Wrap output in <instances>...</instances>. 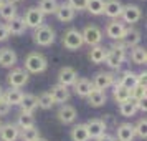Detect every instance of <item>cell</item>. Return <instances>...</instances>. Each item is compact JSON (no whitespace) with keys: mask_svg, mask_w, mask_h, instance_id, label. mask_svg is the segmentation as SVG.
<instances>
[{"mask_svg":"<svg viewBox=\"0 0 147 141\" xmlns=\"http://www.w3.org/2000/svg\"><path fill=\"white\" fill-rule=\"evenodd\" d=\"M8 37H10V35H8L7 25H5V23H0V42H5Z\"/></svg>","mask_w":147,"mask_h":141,"instance_id":"42","label":"cell"},{"mask_svg":"<svg viewBox=\"0 0 147 141\" xmlns=\"http://www.w3.org/2000/svg\"><path fill=\"white\" fill-rule=\"evenodd\" d=\"M71 140L73 141H89V134H88V128L84 123H80V125H74L73 129H71Z\"/></svg>","mask_w":147,"mask_h":141,"instance_id":"29","label":"cell"},{"mask_svg":"<svg viewBox=\"0 0 147 141\" xmlns=\"http://www.w3.org/2000/svg\"><path fill=\"white\" fill-rule=\"evenodd\" d=\"M106 55H107V48L106 47H101V45H96V47H91L89 50V60L96 63V65H99V63H104L106 60Z\"/></svg>","mask_w":147,"mask_h":141,"instance_id":"26","label":"cell"},{"mask_svg":"<svg viewBox=\"0 0 147 141\" xmlns=\"http://www.w3.org/2000/svg\"><path fill=\"white\" fill-rule=\"evenodd\" d=\"M48 93L51 96L53 103H61V105H65V103L69 100V90H68L66 87H61V85L51 87V90H50Z\"/></svg>","mask_w":147,"mask_h":141,"instance_id":"17","label":"cell"},{"mask_svg":"<svg viewBox=\"0 0 147 141\" xmlns=\"http://www.w3.org/2000/svg\"><path fill=\"white\" fill-rule=\"evenodd\" d=\"M58 8V2L56 0H40L38 2V10L43 15H51L56 12Z\"/></svg>","mask_w":147,"mask_h":141,"instance_id":"32","label":"cell"},{"mask_svg":"<svg viewBox=\"0 0 147 141\" xmlns=\"http://www.w3.org/2000/svg\"><path fill=\"white\" fill-rule=\"evenodd\" d=\"M56 116H58L60 123H63V125H71L76 120L78 113H76V108L71 106V105H61L60 110H58V113H56Z\"/></svg>","mask_w":147,"mask_h":141,"instance_id":"15","label":"cell"},{"mask_svg":"<svg viewBox=\"0 0 147 141\" xmlns=\"http://www.w3.org/2000/svg\"><path fill=\"white\" fill-rule=\"evenodd\" d=\"M0 126H2V121H0Z\"/></svg>","mask_w":147,"mask_h":141,"instance_id":"48","label":"cell"},{"mask_svg":"<svg viewBox=\"0 0 147 141\" xmlns=\"http://www.w3.org/2000/svg\"><path fill=\"white\" fill-rule=\"evenodd\" d=\"M146 93H147L146 87L137 85V87H134L132 90H131V100H134V101H144V100H146Z\"/></svg>","mask_w":147,"mask_h":141,"instance_id":"39","label":"cell"},{"mask_svg":"<svg viewBox=\"0 0 147 141\" xmlns=\"http://www.w3.org/2000/svg\"><path fill=\"white\" fill-rule=\"evenodd\" d=\"M131 60L136 63V65H146L147 61V52L144 47H134L131 48Z\"/></svg>","mask_w":147,"mask_h":141,"instance_id":"31","label":"cell"},{"mask_svg":"<svg viewBox=\"0 0 147 141\" xmlns=\"http://www.w3.org/2000/svg\"><path fill=\"white\" fill-rule=\"evenodd\" d=\"M20 136V128L15 123H7L0 126V140L2 141H17Z\"/></svg>","mask_w":147,"mask_h":141,"instance_id":"13","label":"cell"},{"mask_svg":"<svg viewBox=\"0 0 147 141\" xmlns=\"http://www.w3.org/2000/svg\"><path fill=\"white\" fill-rule=\"evenodd\" d=\"M23 91L18 90V88H10L7 91H3V100L7 101L10 106H13V105H18L20 106L22 100H23Z\"/></svg>","mask_w":147,"mask_h":141,"instance_id":"25","label":"cell"},{"mask_svg":"<svg viewBox=\"0 0 147 141\" xmlns=\"http://www.w3.org/2000/svg\"><path fill=\"white\" fill-rule=\"evenodd\" d=\"M33 42L40 47H50L55 42V30L50 25H41V27L35 28L33 32Z\"/></svg>","mask_w":147,"mask_h":141,"instance_id":"3","label":"cell"},{"mask_svg":"<svg viewBox=\"0 0 147 141\" xmlns=\"http://www.w3.org/2000/svg\"><path fill=\"white\" fill-rule=\"evenodd\" d=\"M36 141H48V140H45V138H38Z\"/></svg>","mask_w":147,"mask_h":141,"instance_id":"46","label":"cell"},{"mask_svg":"<svg viewBox=\"0 0 147 141\" xmlns=\"http://www.w3.org/2000/svg\"><path fill=\"white\" fill-rule=\"evenodd\" d=\"M121 12H122L121 0H107V2H104V12L102 14L107 15L109 18H119Z\"/></svg>","mask_w":147,"mask_h":141,"instance_id":"22","label":"cell"},{"mask_svg":"<svg viewBox=\"0 0 147 141\" xmlns=\"http://www.w3.org/2000/svg\"><path fill=\"white\" fill-rule=\"evenodd\" d=\"M136 111H137V106H136L134 100H127V101H124V103L119 105V113L122 114V116H126V118L134 116Z\"/></svg>","mask_w":147,"mask_h":141,"instance_id":"35","label":"cell"},{"mask_svg":"<svg viewBox=\"0 0 147 141\" xmlns=\"http://www.w3.org/2000/svg\"><path fill=\"white\" fill-rule=\"evenodd\" d=\"M17 126L20 129H27V128L35 126V116L33 114H27V113H20L17 116Z\"/></svg>","mask_w":147,"mask_h":141,"instance_id":"33","label":"cell"},{"mask_svg":"<svg viewBox=\"0 0 147 141\" xmlns=\"http://www.w3.org/2000/svg\"><path fill=\"white\" fill-rule=\"evenodd\" d=\"M124 60H126V48H124V45H122L121 42L113 43L111 50H107V55H106L104 63H106L109 68L117 70V68L122 65V61Z\"/></svg>","mask_w":147,"mask_h":141,"instance_id":"2","label":"cell"},{"mask_svg":"<svg viewBox=\"0 0 147 141\" xmlns=\"http://www.w3.org/2000/svg\"><path fill=\"white\" fill-rule=\"evenodd\" d=\"M22 141H36L40 138V129L36 126L27 128V129H20V136H18Z\"/></svg>","mask_w":147,"mask_h":141,"instance_id":"34","label":"cell"},{"mask_svg":"<svg viewBox=\"0 0 147 141\" xmlns=\"http://www.w3.org/2000/svg\"><path fill=\"white\" fill-rule=\"evenodd\" d=\"M86 10L93 15H102V12H104V0H88Z\"/></svg>","mask_w":147,"mask_h":141,"instance_id":"36","label":"cell"},{"mask_svg":"<svg viewBox=\"0 0 147 141\" xmlns=\"http://www.w3.org/2000/svg\"><path fill=\"white\" fill-rule=\"evenodd\" d=\"M10 105H8L5 100H0V116H5V114L10 113Z\"/></svg>","mask_w":147,"mask_h":141,"instance_id":"41","label":"cell"},{"mask_svg":"<svg viewBox=\"0 0 147 141\" xmlns=\"http://www.w3.org/2000/svg\"><path fill=\"white\" fill-rule=\"evenodd\" d=\"M104 32H106V37H109L111 40L121 42L122 37H124V32H126V25L119 20H113L106 25V30Z\"/></svg>","mask_w":147,"mask_h":141,"instance_id":"10","label":"cell"},{"mask_svg":"<svg viewBox=\"0 0 147 141\" xmlns=\"http://www.w3.org/2000/svg\"><path fill=\"white\" fill-rule=\"evenodd\" d=\"M36 101H38V106H40L41 110H50V108L55 105L48 91H43L40 96H36Z\"/></svg>","mask_w":147,"mask_h":141,"instance_id":"37","label":"cell"},{"mask_svg":"<svg viewBox=\"0 0 147 141\" xmlns=\"http://www.w3.org/2000/svg\"><path fill=\"white\" fill-rule=\"evenodd\" d=\"M121 43L124 45V48L137 47V45L140 43V32L137 30V28H132V27L126 28V32H124V37H122Z\"/></svg>","mask_w":147,"mask_h":141,"instance_id":"14","label":"cell"},{"mask_svg":"<svg viewBox=\"0 0 147 141\" xmlns=\"http://www.w3.org/2000/svg\"><path fill=\"white\" fill-rule=\"evenodd\" d=\"M43 18H45V15L41 14L38 7H30L27 8V12H25V17H23V22H25V25L27 28H38L43 25Z\"/></svg>","mask_w":147,"mask_h":141,"instance_id":"7","label":"cell"},{"mask_svg":"<svg viewBox=\"0 0 147 141\" xmlns=\"http://www.w3.org/2000/svg\"><path fill=\"white\" fill-rule=\"evenodd\" d=\"M68 5L73 10H86L88 0H68Z\"/></svg>","mask_w":147,"mask_h":141,"instance_id":"40","label":"cell"},{"mask_svg":"<svg viewBox=\"0 0 147 141\" xmlns=\"http://www.w3.org/2000/svg\"><path fill=\"white\" fill-rule=\"evenodd\" d=\"M116 136H117V141H132L134 136H136L134 126L131 123H121L116 128Z\"/></svg>","mask_w":147,"mask_h":141,"instance_id":"20","label":"cell"},{"mask_svg":"<svg viewBox=\"0 0 147 141\" xmlns=\"http://www.w3.org/2000/svg\"><path fill=\"white\" fill-rule=\"evenodd\" d=\"M114 81H116V76L109 72H99L93 76V88L94 90H99V91H104L106 88L113 87Z\"/></svg>","mask_w":147,"mask_h":141,"instance_id":"6","label":"cell"},{"mask_svg":"<svg viewBox=\"0 0 147 141\" xmlns=\"http://www.w3.org/2000/svg\"><path fill=\"white\" fill-rule=\"evenodd\" d=\"M7 81L10 88H18L20 90L22 87H25L28 83V73L23 70V68H13L7 76Z\"/></svg>","mask_w":147,"mask_h":141,"instance_id":"8","label":"cell"},{"mask_svg":"<svg viewBox=\"0 0 147 141\" xmlns=\"http://www.w3.org/2000/svg\"><path fill=\"white\" fill-rule=\"evenodd\" d=\"M86 98H88V105H89V106H93V108L102 106V105L106 103V100H107L106 93H104V91H99V90H93Z\"/></svg>","mask_w":147,"mask_h":141,"instance_id":"28","label":"cell"},{"mask_svg":"<svg viewBox=\"0 0 147 141\" xmlns=\"http://www.w3.org/2000/svg\"><path fill=\"white\" fill-rule=\"evenodd\" d=\"M0 100H3V88L0 87Z\"/></svg>","mask_w":147,"mask_h":141,"instance_id":"44","label":"cell"},{"mask_svg":"<svg viewBox=\"0 0 147 141\" xmlns=\"http://www.w3.org/2000/svg\"><path fill=\"white\" fill-rule=\"evenodd\" d=\"M81 37H83V43H86L89 47H96L102 40V32L96 25H86L84 30L81 32Z\"/></svg>","mask_w":147,"mask_h":141,"instance_id":"4","label":"cell"},{"mask_svg":"<svg viewBox=\"0 0 147 141\" xmlns=\"http://www.w3.org/2000/svg\"><path fill=\"white\" fill-rule=\"evenodd\" d=\"M7 25V30H8V35H15V37H18V35H23L25 33V30H27V25H25V22H23V17H15L12 20L5 23Z\"/></svg>","mask_w":147,"mask_h":141,"instance_id":"18","label":"cell"},{"mask_svg":"<svg viewBox=\"0 0 147 141\" xmlns=\"http://www.w3.org/2000/svg\"><path fill=\"white\" fill-rule=\"evenodd\" d=\"M88 128V134H89V140L93 138V140H98L99 136L106 133V121L101 120V118H93V120H89L88 123H84Z\"/></svg>","mask_w":147,"mask_h":141,"instance_id":"9","label":"cell"},{"mask_svg":"<svg viewBox=\"0 0 147 141\" xmlns=\"http://www.w3.org/2000/svg\"><path fill=\"white\" fill-rule=\"evenodd\" d=\"M76 80H78V73L73 67H63L58 72V85L61 87H73Z\"/></svg>","mask_w":147,"mask_h":141,"instance_id":"12","label":"cell"},{"mask_svg":"<svg viewBox=\"0 0 147 141\" xmlns=\"http://www.w3.org/2000/svg\"><path fill=\"white\" fill-rule=\"evenodd\" d=\"M2 3H3V0H0V5H2Z\"/></svg>","mask_w":147,"mask_h":141,"instance_id":"47","label":"cell"},{"mask_svg":"<svg viewBox=\"0 0 147 141\" xmlns=\"http://www.w3.org/2000/svg\"><path fill=\"white\" fill-rule=\"evenodd\" d=\"M22 111L20 113H27V114H33V111L38 108V101H36V96L32 93H25L23 95V100L20 103Z\"/></svg>","mask_w":147,"mask_h":141,"instance_id":"24","label":"cell"},{"mask_svg":"<svg viewBox=\"0 0 147 141\" xmlns=\"http://www.w3.org/2000/svg\"><path fill=\"white\" fill-rule=\"evenodd\" d=\"M96 141H116L113 138V136H111V134H107V133H104L102 134V136H99V138H98V140Z\"/></svg>","mask_w":147,"mask_h":141,"instance_id":"43","label":"cell"},{"mask_svg":"<svg viewBox=\"0 0 147 141\" xmlns=\"http://www.w3.org/2000/svg\"><path fill=\"white\" fill-rule=\"evenodd\" d=\"M55 15H56V18H58L60 22L68 23V22H71L74 18L76 10H73V8L69 7V5H68V2H63V3H58V8H56Z\"/></svg>","mask_w":147,"mask_h":141,"instance_id":"16","label":"cell"},{"mask_svg":"<svg viewBox=\"0 0 147 141\" xmlns=\"http://www.w3.org/2000/svg\"><path fill=\"white\" fill-rule=\"evenodd\" d=\"M122 85V87H126L127 90H132L134 87H137L139 85V78H137V73H134V72H124L122 76H121L119 80H117Z\"/></svg>","mask_w":147,"mask_h":141,"instance_id":"30","label":"cell"},{"mask_svg":"<svg viewBox=\"0 0 147 141\" xmlns=\"http://www.w3.org/2000/svg\"><path fill=\"white\" fill-rule=\"evenodd\" d=\"M113 98L116 103H124V101L131 100V90H127L126 87H122L119 81H114L113 85Z\"/></svg>","mask_w":147,"mask_h":141,"instance_id":"21","label":"cell"},{"mask_svg":"<svg viewBox=\"0 0 147 141\" xmlns=\"http://www.w3.org/2000/svg\"><path fill=\"white\" fill-rule=\"evenodd\" d=\"M134 133H136V136H139L140 140H146L147 138V120L146 118H140L137 121V125L134 126Z\"/></svg>","mask_w":147,"mask_h":141,"instance_id":"38","label":"cell"},{"mask_svg":"<svg viewBox=\"0 0 147 141\" xmlns=\"http://www.w3.org/2000/svg\"><path fill=\"white\" fill-rule=\"evenodd\" d=\"M8 2H12V3H17V2H22V0H8Z\"/></svg>","mask_w":147,"mask_h":141,"instance_id":"45","label":"cell"},{"mask_svg":"<svg viewBox=\"0 0 147 141\" xmlns=\"http://www.w3.org/2000/svg\"><path fill=\"white\" fill-rule=\"evenodd\" d=\"M0 17L7 22L17 17V5L12 3V2H8V0H3V3L0 5Z\"/></svg>","mask_w":147,"mask_h":141,"instance_id":"27","label":"cell"},{"mask_svg":"<svg viewBox=\"0 0 147 141\" xmlns=\"http://www.w3.org/2000/svg\"><path fill=\"white\" fill-rule=\"evenodd\" d=\"M63 47L66 48V50H80L83 47V37H81V32L80 30H76V28H69L65 37H63Z\"/></svg>","mask_w":147,"mask_h":141,"instance_id":"5","label":"cell"},{"mask_svg":"<svg viewBox=\"0 0 147 141\" xmlns=\"http://www.w3.org/2000/svg\"><path fill=\"white\" fill-rule=\"evenodd\" d=\"M48 68V61L45 58V55L38 53V52H32V53L27 55V58H25V72L27 73H43L45 70Z\"/></svg>","mask_w":147,"mask_h":141,"instance_id":"1","label":"cell"},{"mask_svg":"<svg viewBox=\"0 0 147 141\" xmlns=\"http://www.w3.org/2000/svg\"><path fill=\"white\" fill-rule=\"evenodd\" d=\"M17 63V53L12 48H2L0 50V67L13 68Z\"/></svg>","mask_w":147,"mask_h":141,"instance_id":"23","label":"cell"},{"mask_svg":"<svg viewBox=\"0 0 147 141\" xmlns=\"http://www.w3.org/2000/svg\"><path fill=\"white\" fill-rule=\"evenodd\" d=\"M74 93L78 95V96H81V98H86L88 95L93 91V83H91V80H88V78H78V80L74 81Z\"/></svg>","mask_w":147,"mask_h":141,"instance_id":"19","label":"cell"},{"mask_svg":"<svg viewBox=\"0 0 147 141\" xmlns=\"http://www.w3.org/2000/svg\"><path fill=\"white\" fill-rule=\"evenodd\" d=\"M121 17H122V20L126 22V23H136V22L140 20L142 10H140V7L134 5V3H127V5H122Z\"/></svg>","mask_w":147,"mask_h":141,"instance_id":"11","label":"cell"}]
</instances>
